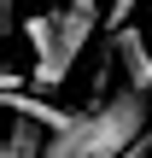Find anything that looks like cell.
<instances>
[{"instance_id": "277c9868", "label": "cell", "mask_w": 152, "mask_h": 158, "mask_svg": "<svg viewBox=\"0 0 152 158\" xmlns=\"http://www.w3.org/2000/svg\"><path fill=\"white\" fill-rule=\"evenodd\" d=\"M6 111L12 117H29V123H41L47 135H64L82 111H64V106H53V100H41V94H23V88H6Z\"/></svg>"}, {"instance_id": "3957f363", "label": "cell", "mask_w": 152, "mask_h": 158, "mask_svg": "<svg viewBox=\"0 0 152 158\" xmlns=\"http://www.w3.org/2000/svg\"><path fill=\"white\" fill-rule=\"evenodd\" d=\"M111 64H123V88L152 94V47H146V35H141L135 23L111 35Z\"/></svg>"}, {"instance_id": "5b68a950", "label": "cell", "mask_w": 152, "mask_h": 158, "mask_svg": "<svg viewBox=\"0 0 152 158\" xmlns=\"http://www.w3.org/2000/svg\"><path fill=\"white\" fill-rule=\"evenodd\" d=\"M0 158H47L41 123H29V117H12V129H6V152H0Z\"/></svg>"}, {"instance_id": "6da1fadb", "label": "cell", "mask_w": 152, "mask_h": 158, "mask_svg": "<svg viewBox=\"0 0 152 158\" xmlns=\"http://www.w3.org/2000/svg\"><path fill=\"white\" fill-rule=\"evenodd\" d=\"M152 129V94L117 88L94 111H82L64 135H47V158H123Z\"/></svg>"}, {"instance_id": "8992f818", "label": "cell", "mask_w": 152, "mask_h": 158, "mask_svg": "<svg viewBox=\"0 0 152 158\" xmlns=\"http://www.w3.org/2000/svg\"><path fill=\"white\" fill-rule=\"evenodd\" d=\"M135 6H141V0H105V23H111V35H117V29H129Z\"/></svg>"}, {"instance_id": "7a4b0ae2", "label": "cell", "mask_w": 152, "mask_h": 158, "mask_svg": "<svg viewBox=\"0 0 152 158\" xmlns=\"http://www.w3.org/2000/svg\"><path fill=\"white\" fill-rule=\"evenodd\" d=\"M94 23H105L100 0H64L53 12H29L23 18V35H29V53H35L29 88H64L82 47L94 41Z\"/></svg>"}]
</instances>
